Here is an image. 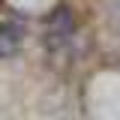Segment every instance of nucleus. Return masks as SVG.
Here are the masks:
<instances>
[{"mask_svg": "<svg viewBox=\"0 0 120 120\" xmlns=\"http://www.w3.org/2000/svg\"><path fill=\"white\" fill-rule=\"evenodd\" d=\"M21 36H24V30L18 27V24H0V60L12 57L15 51L21 48Z\"/></svg>", "mask_w": 120, "mask_h": 120, "instance_id": "1", "label": "nucleus"}, {"mask_svg": "<svg viewBox=\"0 0 120 120\" xmlns=\"http://www.w3.org/2000/svg\"><path fill=\"white\" fill-rule=\"evenodd\" d=\"M75 30V21H72V12L66 6H60L57 12L51 15V24H48V36L51 39H69Z\"/></svg>", "mask_w": 120, "mask_h": 120, "instance_id": "2", "label": "nucleus"}]
</instances>
